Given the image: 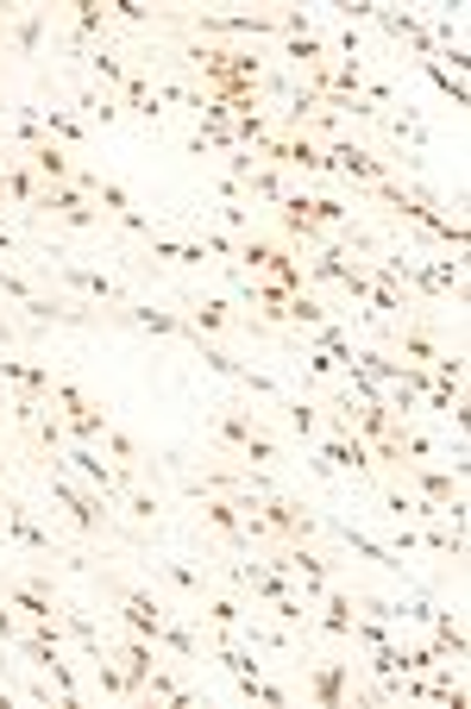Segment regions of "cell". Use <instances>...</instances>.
Returning a JSON list of instances; mask_svg holds the SVG:
<instances>
[{
    "label": "cell",
    "instance_id": "6da1fadb",
    "mask_svg": "<svg viewBox=\"0 0 471 709\" xmlns=\"http://www.w3.org/2000/svg\"><path fill=\"white\" fill-rule=\"evenodd\" d=\"M44 490H51V502H57L63 515L76 521V534H88V540H101V534H126V515H119V509L101 497V490H88L82 478H70L57 459H51V471H44Z\"/></svg>",
    "mask_w": 471,
    "mask_h": 709
},
{
    "label": "cell",
    "instance_id": "7a4b0ae2",
    "mask_svg": "<svg viewBox=\"0 0 471 709\" xmlns=\"http://www.w3.org/2000/svg\"><path fill=\"white\" fill-rule=\"evenodd\" d=\"M101 591H107V603H114V615H119V628H133V634H145V640H157L164 634V622H170V603H157L145 584H133V577H101Z\"/></svg>",
    "mask_w": 471,
    "mask_h": 709
},
{
    "label": "cell",
    "instance_id": "3957f363",
    "mask_svg": "<svg viewBox=\"0 0 471 709\" xmlns=\"http://www.w3.org/2000/svg\"><path fill=\"white\" fill-rule=\"evenodd\" d=\"M44 258H57V277H63L70 289H76V295H82L88 307H101V314H114V307H133V289L119 283V277H107V270H88V264H76V258H70L63 246H51Z\"/></svg>",
    "mask_w": 471,
    "mask_h": 709
},
{
    "label": "cell",
    "instance_id": "277c9868",
    "mask_svg": "<svg viewBox=\"0 0 471 709\" xmlns=\"http://www.w3.org/2000/svg\"><path fill=\"white\" fill-rule=\"evenodd\" d=\"M258 515H264V528H271V540H314L321 534V509H308L302 497H290V490H252Z\"/></svg>",
    "mask_w": 471,
    "mask_h": 709
},
{
    "label": "cell",
    "instance_id": "5b68a950",
    "mask_svg": "<svg viewBox=\"0 0 471 709\" xmlns=\"http://www.w3.org/2000/svg\"><path fill=\"white\" fill-rule=\"evenodd\" d=\"M107 321H119V326H138V333H157V340H182L189 352H196L208 333H196V326L182 321L177 307H151V302H133V307H114Z\"/></svg>",
    "mask_w": 471,
    "mask_h": 709
},
{
    "label": "cell",
    "instance_id": "8992f818",
    "mask_svg": "<svg viewBox=\"0 0 471 709\" xmlns=\"http://www.w3.org/2000/svg\"><path fill=\"white\" fill-rule=\"evenodd\" d=\"M302 697L321 709H346L353 703V659H308L302 671Z\"/></svg>",
    "mask_w": 471,
    "mask_h": 709
},
{
    "label": "cell",
    "instance_id": "52a82bcc",
    "mask_svg": "<svg viewBox=\"0 0 471 709\" xmlns=\"http://www.w3.org/2000/svg\"><path fill=\"white\" fill-rule=\"evenodd\" d=\"M201 521L227 540V553H252V546H245V521H239V497H233V490H201Z\"/></svg>",
    "mask_w": 471,
    "mask_h": 709
},
{
    "label": "cell",
    "instance_id": "ba28073f",
    "mask_svg": "<svg viewBox=\"0 0 471 709\" xmlns=\"http://www.w3.org/2000/svg\"><path fill=\"white\" fill-rule=\"evenodd\" d=\"M39 195H44V183H39V170H32V164H25L20 152H0V201H7V208H39Z\"/></svg>",
    "mask_w": 471,
    "mask_h": 709
},
{
    "label": "cell",
    "instance_id": "9c48e42d",
    "mask_svg": "<svg viewBox=\"0 0 471 709\" xmlns=\"http://www.w3.org/2000/svg\"><path fill=\"white\" fill-rule=\"evenodd\" d=\"M258 434V415L252 408H214V415H208V440L220 446V452H245V440H252Z\"/></svg>",
    "mask_w": 471,
    "mask_h": 709
},
{
    "label": "cell",
    "instance_id": "30bf717a",
    "mask_svg": "<svg viewBox=\"0 0 471 709\" xmlns=\"http://www.w3.org/2000/svg\"><path fill=\"white\" fill-rule=\"evenodd\" d=\"M321 534H334L339 546H353L358 559H377L384 572H402V559H396V546H384V540H371V534H358L353 521H334V515H321Z\"/></svg>",
    "mask_w": 471,
    "mask_h": 709
},
{
    "label": "cell",
    "instance_id": "8fae6325",
    "mask_svg": "<svg viewBox=\"0 0 471 709\" xmlns=\"http://www.w3.org/2000/svg\"><path fill=\"white\" fill-rule=\"evenodd\" d=\"M107 32H114V13H107V0H76L70 51H95V44H107Z\"/></svg>",
    "mask_w": 471,
    "mask_h": 709
},
{
    "label": "cell",
    "instance_id": "7c38bea8",
    "mask_svg": "<svg viewBox=\"0 0 471 709\" xmlns=\"http://www.w3.org/2000/svg\"><path fill=\"white\" fill-rule=\"evenodd\" d=\"M353 615H358V591H339V584H327V596H321V615H314V628L327 634V640H346V634H353Z\"/></svg>",
    "mask_w": 471,
    "mask_h": 709
},
{
    "label": "cell",
    "instance_id": "4fadbf2b",
    "mask_svg": "<svg viewBox=\"0 0 471 709\" xmlns=\"http://www.w3.org/2000/svg\"><path fill=\"white\" fill-rule=\"evenodd\" d=\"M271 408H276V421H283L290 440H314V434H321V403H308V396H290V389H283Z\"/></svg>",
    "mask_w": 471,
    "mask_h": 709
},
{
    "label": "cell",
    "instance_id": "5bb4252c",
    "mask_svg": "<svg viewBox=\"0 0 471 709\" xmlns=\"http://www.w3.org/2000/svg\"><path fill=\"white\" fill-rule=\"evenodd\" d=\"M428 628H433V640H428V647L440 653V659H459V666H465V659H471L465 615H459V609H433V622H428Z\"/></svg>",
    "mask_w": 471,
    "mask_h": 709
},
{
    "label": "cell",
    "instance_id": "9a60e30c",
    "mask_svg": "<svg viewBox=\"0 0 471 709\" xmlns=\"http://www.w3.org/2000/svg\"><path fill=\"white\" fill-rule=\"evenodd\" d=\"M95 446H107V452H114V465H133L138 478H157V459H151V452H145V446H138L119 421H107V434H101Z\"/></svg>",
    "mask_w": 471,
    "mask_h": 709
},
{
    "label": "cell",
    "instance_id": "2e32d148",
    "mask_svg": "<svg viewBox=\"0 0 471 709\" xmlns=\"http://www.w3.org/2000/svg\"><path fill=\"white\" fill-rule=\"evenodd\" d=\"M196 615L208 622V628H227V634H245V622H252L239 596H214V591H208V596L196 603Z\"/></svg>",
    "mask_w": 471,
    "mask_h": 709
},
{
    "label": "cell",
    "instance_id": "e0dca14e",
    "mask_svg": "<svg viewBox=\"0 0 471 709\" xmlns=\"http://www.w3.org/2000/svg\"><path fill=\"white\" fill-rule=\"evenodd\" d=\"M119 107H133L145 126H164V107H157V88H151V76H145V70H133V76H126V88H119Z\"/></svg>",
    "mask_w": 471,
    "mask_h": 709
},
{
    "label": "cell",
    "instance_id": "ac0fdd59",
    "mask_svg": "<svg viewBox=\"0 0 471 709\" xmlns=\"http://www.w3.org/2000/svg\"><path fill=\"white\" fill-rule=\"evenodd\" d=\"M39 119H44V138H51V145H63V152L88 145V126H82L70 107H39Z\"/></svg>",
    "mask_w": 471,
    "mask_h": 709
},
{
    "label": "cell",
    "instance_id": "d6986e66",
    "mask_svg": "<svg viewBox=\"0 0 471 709\" xmlns=\"http://www.w3.org/2000/svg\"><path fill=\"white\" fill-rule=\"evenodd\" d=\"M25 164H32V170H39V183H76V170H70V152H63V145H51V138H44V145H32V152H20Z\"/></svg>",
    "mask_w": 471,
    "mask_h": 709
},
{
    "label": "cell",
    "instance_id": "ffe728a7",
    "mask_svg": "<svg viewBox=\"0 0 471 709\" xmlns=\"http://www.w3.org/2000/svg\"><path fill=\"white\" fill-rule=\"evenodd\" d=\"M145 703H196V690L182 685L177 671L164 666V659H157L151 666V678H145Z\"/></svg>",
    "mask_w": 471,
    "mask_h": 709
},
{
    "label": "cell",
    "instance_id": "44dd1931",
    "mask_svg": "<svg viewBox=\"0 0 471 709\" xmlns=\"http://www.w3.org/2000/svg\"><path fill=\"white\" fill-rule=\"evenodd\" d=\"M276 58L290 63V70H314V63H334V58H327V39H314V32H302V39H276Z\"/></svg>",
    "mask_w": 471,
    "mask_h": 709
},
{
    "label": "cell",
    "instance_id": "7402d4cb",
    "mask_svg": "<svg viewBox=\"0 0 471 709\" xmlns=\"http://www.w3.org/2000/svg\"><path fill=\"white\" fill-rule=\"evenodd\" d=\"M88 70H95L107 88H126V76H133L138 63L126 58V51H114V44H95V51H88Z\"/></svg>",
    "mask_w": 471,
    "mask_h": 709
},
{
    "label": "cell",
    "instance_id": "603a6c76",
    "mask_svg": "<svg viewBox=\"0 0 471 709\" xmlns=\"http://www.w3.org/2000/svg\"><path fill=\"white\" fill-rule=\"evenodd\" d=\"M290 189H295V183L276 170V164H258V170L245 176V195H252V201H264V208H276V201H283Z\"/></svg>",
    "mask_w": 471,
    "mask_h": 709
},
{
    "label": "cell",
    "instance_id": "cb8c5ba5",
    "mask_svg": "<svg viewBox=\"0 0 471 709\" xmlns=\"http://www.w3.org/2000/svg\"><path fill=\"white\" fill-rule=\"evenodd\" d=\"M433 283H440V295H452V302H465V251H447V258H428Z\"/></svg>",
    "mask_w": 471,
    "mask_h": 709
},
{
    "label": "cell",
    "instance_id": "d4e9b609",
    "mask_svg": "<svg viewBox=\"0 0 471 709\" xmlns=\"http://www.w3.org/2000/svg\"><path fill=\"white\" fill-rule=\"evenodd\" d=\"M396 345H402V358H409V365H433V358H440V340H433L421 321L402 326V333H396Z\"/></svg>",
    "mask_w": 471,
    "mask_h": 709
},
{
    "label": "cell",
    "instance_id": "484cf974",
    "mask_svg": "<svg viewBox=\"0 0 471 709\" xmlns=\"http://www.w3.org/2000/svg\"><path fill=\"white\" fill-rule=\"evenodd\" d=\"M157 572L170 577V584H177V591L189 596V603H201V596H208V577H201L196 565H182V559H157Z\"/></svg>",
    "mask_w": 471,
    "mask_h": 709
},
{
    "label": "cell",
    "instance_id": "4316f807",
    "mask_svg": "<svg viewBox=\"0 0 471 709\" xmlns=\"http://www.w3.org/2000/svg\"><path fill=\"white\" fill-rule=\"evenodd\" d=\"M95 208L107 213V220H126V213H133V195H126V183H114V176H95Z\"/></svg>",
    "mask_w": 471,
    "mask_h": 709
},
{
    "label": "cell",
    "instance_id": "83f0119b",
    "mask_svg": "<svg viewBox=\"0 0 471 709\" xmlns=\"http://www.w3.org/2000/svg\"><path fill=\"white\" fill-rule=\"evenodd\" d=\"M239 459H245V465H264V471H271V465H283V440H276L264 421H258V434L245 440V452H239Z\"/></svg>",
    "mask_w": 471,
    "mask_h": 709
},
{
    "label": "cell",
    "instance_id": "f1b7e54d",
    "mask_svg": "<svg viewBox=\"0 0 471 709\" xmlns=\"http://www.w3.org/2000/svg\"><path fill=\"white\" fill-rule=\"evenodd\" d=\"M70 114H82V119H95V126H114V114H119V101L114 95H101V88H82L76 95V107Z\"/></svg>",
    "mask_w": 471,
    "mask_h": 709
},
{
    "label": "cell",
    "instance_id": "f546056e",
    "mask_svg": "<svg viewBox=\"0 0 471 709\" xmlns=\"http://www.w3.org/2000/svg\"><path fill=\"white\" fill-rule=\"evenodd\" d=\"M44 25H51V13H44V7H32V13H20V25H13V44H20L25 58H32V51H39Z\"/></svg>",
    "mask_w": 471,
    "mask_h": 709
},
{
    "label": "cell",
    "instance_id": "4dcf8cb0",
    "mask_svg": "<svg viewBox=\"0 0 471 709\" xmlns=\"http://www.w3.org/2000/svg\"><path fill=\"white\" fill-rule=\"evenodd\" d=\"M196 246L208 251V258H220V264H233V258H239V239H233V232H220V227H201Z\"/></svg>",
    "mask_w": 471,
    "mask_h": 709
},
{
    "label": "cell",
    "instance_id": "1f68e13d",
    "mask_svg": "<svg viewBox=\"0 0 471 709\" xmlns=\"http://www.w3.org/2000/svg\"><path fill=\"white\" fill-rule=\"evenodd\" d=\"M421 70H428V82H433V88H440V95H452V107H465V76H452V70H447V63H421Z\"/></svg>",
    "mask_w": 471,
    "mask_h": 709
},
{
    "label": "cell",
    "instance_id": "d6a6232c",
    "mask_svg": "<svg viewBox=\"0 0 471 709\" xmlns=\"http://www.w3.org/2000/svg\"><path fill=\"white\" fill-rule=\"evenodd\" d=\"M433 384H447V389H465V358H459V352H440V358H433Z\"/></svg>",
    "mask_w": 471,
    "mask_h": 709
},
{
    "label": "cell",
    "instance_id": "836d02e7",
    "mask_svg": "<svg viewBox=\"0 0 471 709\" xmlns=\"http://www.w3.org/2000/svg\"><path fill=\"white\" fill-rule=\"evenodd\" d=\"M390 133H396V138H409L415 152H421V145H428V126H421V119H415L409 107H402V114H390Z\"/></svg>",
    "mask_w": 471,
    "mask_h": 709
},
{
    "label": "cell",
    "instance_id": "e575fe53",
    "mask_svg": "<svg viewBox=\"0 0 471 709\" xmlns=\"http://www.w3.org/2000/svg\"><path fill=\"white\" fill-rule=\"evenodd\" d=\"M302 377H308V384H327V377H339V365L327 352H302Z\"/></svg>",
    "mask_w": 471,
    "mask_h": 709
},
{
    "label": "cell",
    "instance_id": "d590c367",
    "mask_svg": "<svg viewBox=\"0 0 471 709\" xmlns=\"http://www.w3.org/2000/svg\"><path fill=\"white\" fill-rule=\"evenodd\" d=\"M107 13L126 25H151V7H138V0H107Z\"/></svg>",
    "mask_w": 471,
    "mask_h": 709
},
{
    "label": "cell",
    "instance_id": "8d00e7d4",
    "mask_svg": "<svg viewBox=\"0 0 471 709\" xmlns=\"http://www.w3.org/2000/svg\"><path fill=\"white\" fill-rule=\"evenodd\" d=\"M421 408H433V415H452V408H459V389H447V384H433L428 396H421Z\"/></svg>",
    "mask_w": 471,
    "mask_h": 709
},
{
    "label": "cell",
    "instance_id": "74e56055",
    "mask_svg": "<svg viewBox=\"0 0 471 709\" xmlns=\"http://www.w3.org/2000/svg\"><path fill=\"white\" fill-rule=\"evenodd\" d=\"M220 220H227V232H233V239H245V208H239V201H227V208H220Z\"/></svg>",
    "mask_w": 471,
    "mask_h": 709
},
{
    "label": "cell",
    "instance_id": "f35d334b",
    "mask_svg": "<svg viewBox=\"0 0 471 709\" xmlns=\"http://www.w3.org/2000/svg\"><path fill=\"white\" fill-rule=\"evenodd\" d=\"M13 340H20V326H13L7 314H0V345H13Z\"/></svg>",
    "mask_w": 471,
    "mask_h": 709
}]
</instances>
